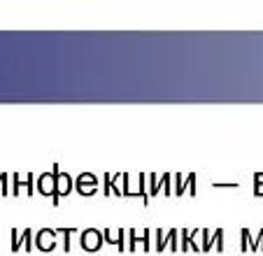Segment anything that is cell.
Listing matches in <instances>:
<instances>
[{
	"label": "cell",
	"mask_w": 263,
	"mask_h": 256,
	"mask_svg": "<svg viewBox=\"0 0 263 256\" xmlns=\"http://www.w3.org/2000/svg\"><path fill=\"white\" fill-rule=\"evenodd\" d=\"M12 251H19V237H16V231H12Z\"/></svg>",
	"instance_id": "6da1fadb"
},
{
	"label": "cell",
	"mask_w": 263,
	"mask_h": 256,
	"mask_svg": "<svg viewBox=\"0 0 263 256\" xmlns=\"http://www.w3.org/2000/svg\"><path fill=\"white\" fill-rule=\"evenodd\" d=\"M5 182H7V175H0V187H3ZM3 189H5V187H3ZM5 193H7V189H5Z\"/></svg>",
	"instance_id": "7a4b0ae2"
}]
</instances>
